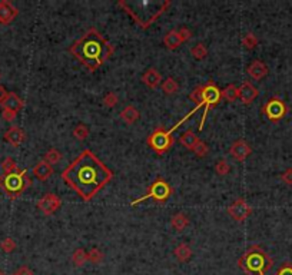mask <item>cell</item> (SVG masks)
Masks as SVG:
<instances>
[{"instance_id": "obj_1", "label": "cell", "mask_w": 292, "mask_h": 275, "mask_svg": "<svg viewBox=\"0 0 292 275\" xmlns=\"http://www.w3.org/2000/svg\"><path fill=\"white\" fill-rule=\"evenodd\" d=\"M112 178L113 172L91 149L82 151L62 172L66 185L86 202L92 201Z\"/></svg>"}, {"instance_id": "obj_2", "label": "cell", "mask_w": 292, "mask_h": 275, "mask_svg": "<svg viewBox=\"0 0 292 275\" xmlns=\"http://www.w3.org/2000/svg\"><path fill=\"white\" fill-rule=\"evenodd\" d=\"M69 52L75 59H77L85 67H88L89 72L93 73L113 55L115 48L100 34L97 29L91 28L69 48Z\"/></svg>"}, {"instance_id": "obj_3", "label": "cell", "mask_w": 292, "mask_h": 275, "mask_svg": "<svg viewBox=\"0 0 292 275\" xmlns=\"http://www.w3.org/2000/svg\"><path fill=\"white\" fill-rule=\"evenodd\" d=\"M118 6L123 9L135 23L142 29H149L158 17H161L166 9L170 6V0H140V1H128L119 0Z\"/></svg>"}, {"instance_id": "obj_4", "label": "cell", "mask_w": 292, "mask_h": 275, "mask_svg": "<svg viewBox=\"0 0 292 275\" xmlns=\"http://www.w3.org/2000/svg\"><path fill=\"white\" fill-rule=\"evenodd\" d=\"M272 265L274 259L260 245L249 246L238 259V267L245 273V275H266Z\"/></svg>"}, {"instance_id": "obj_5", "label": "cell", "mask_w": 292, "mask_h": 275, "mask_svg": "<svg viewBox=\"0 0 292 275\" xmlns=\"http://www.w3.org/2000/svg\"><path fill=\"white\" fill-rule=\"evenodd\" d=\"M31 185L32 179L28 175V169H19L13 174L0 175V188L12 201L17 199Z\"/></svg>"}, {"instance_id": "obj_6", "label": "cell", "mask_w": 292, "mask_h": 275, "mask_svg": "<svg viewBox=\"0 0 292 275\" xmlns=\"http://www.w3.org/2000/svg\"><path fill=\"white\" fill-rule=\"evenodd\" d=\"M200 106H195V109H192L184 119H181L179 122L176 123L175 126H172V129H169V130H166L165 128L162 126H159L158 129H155L148 138H146V144L155 151V152L158 153V155H163V153H166L170 148H172V145H173V138H172V133L178 129V126H181L182 123L185 122L191 115H194L195 112L199 109Z\"/></svg>"}, {"instance_id": "obj_7", "label": "cell", "mask_w": 292, "mask_h": 275, "mask_svg": "<svg viewBox=\"0 0 292 275\" xmlns=\"http://www.w3.org/2000/svg\"><path fill=\"white\" fill-rule=\"evenodd\" d=\"M173 194V189H172V186L169 185V183L166 182L163 178H156L154 183H151L149 185V188H148V191H146V194L143 195V196H140L139 199H135L130 205L132 207H135V205H138V204H140V202H143V201H146V199H154V201H156V202H166L169 198H170V195Z\"/></svg>"}, {"instance_id": "obj_8", "label": "cell", "mask_w": 292, "mask_h": 275, "mask_svg": "<svg viewBox=\"0 0 292 275\" xmlns=\"http://www.w3.org/2000/svg\"><path fill=\"white\" fill-rule=\"evenodd\" d=\"M221 91L219 88L214 83V82H206L203 85V100H202V106H205L203 109V115H202V119L199 122V130L203 129V125H205V121H206V116L209 113V111L212 108H215L219 100H221Z\"/></svg>"}, {"instance_id": "obj_9", "label": "cell", "mask_w": 292, "mask_h": 275, "mask_svg": "<svg viewBox=\"0 0 292 275\" xmlns=\"http://www.w3.org/2000/svg\"><path fill=\"white\" fill-rule=\"evenodd\" d=\"M262 113L266 116L268 121H271V122H279L288 113V106H287V103L282 99L274 96V97L268 99L263 103Z\"/></svg>"}, {"instance_id": "obj_10", "label": "cell", "mask_w": 292, "mask_h": 275, "mask_svg": "<svg viewBox=\"0 0 292 275\" xmlns=\"http://www.w3.org/2000/svg\"><path fill=\"white\" fill-rule=\"evenodd\" d=\"M37 210L40 212H43V215H53L55 212H58L62 207V199L56 195V194H52V192H47L45 194L36 204Z\"/></svg>"}, {"instance_id": "obj_11", "label": "cell", "mask_w": 292, "mask_h": 275, "mask_svg": "<svg viewBox=\"0 0 292 275\" xmlns=\"http://www.w3.org/2000/svg\"><path fill=\"white\" fill-rule=\"evenodd\" d=\"M228 214L233 221L244 222L246 218H249V215L252 214V208L244 198H239L228 207Z\"/></svg>"}, {"instance_id": "obj_12", "label": "cell", "mask_w": 292, "mask_h": 275, "mask_svg": "<svg viewBox=\"0 0 292 275\" xmlns=\"http://www.w3.org/2000/svg\"><path fill=\"white\" fill-rule=\"evenodd\" d=\"M229 153H231V156H232L233 159L242 162V161H245V159L252 153V148L249 146V144H248L246 141L238 139V141H235V142L231 145Z\"/></svg>"}, {"instance_id": "obj_13", "label": "cell", "mask_w": 292, "mask_h": 275, "mask_svg": "<svg viewBox=\"0 0 292 275\" xmlns=\"http://www.w3.org/2000/svg\"><path fill=\"white\" fill-rule=\"evenodd\" d=\"M19 15V10L16 6H13L9 0H1L0 1V23L1 25H9L12 23Z\"/></svg>"}, {"instance_id": "obj_14", "label": "cell", "mask_w": 292, "mask_h": 275, "mask_svg": "<svg viewBox=\"0 0 292 275\" xmlns=\"http://www.w3.org/2000/svg\"><path fill=\"white\" fill-rule=\"evenodd\" d=\"M258 93H260L258 89L251 82L246 81L238 88V99H241V102L244 105H249L258 97Z\"/></svg>"}, {"instance_id": "obj_15", "label": "cell", "mask_w": 292, "mask_h": 275, "mask_svg": "<svg viewBox=\"0 0 292 275\" xmlns=\"http://www.w3.org/2000/svg\"><path fill=\"white\" fill-rule=\"evenodd\" d=\"M4 141L7 144H10L12 146L17 148L20 146L25 141H26V133L22 128L19 126H12L4 132Z\"/></svg>"}, {"instance_id": "obj_16", "label": "cell", "mask_w": 292, "mask_h": 275, "mask_svg": "<svg viewBox=\"0 0 292 275\" xmlns=\"http://www.w3.org/2000/svg\"><path fill=\"white\" fill-rule=\"evenodd\" d=\"M142 82L151 88V89H156L161 83H162V75L155 69V67H149L143 75H142Z\"/></svg>"}, {"instance_id": "obj_17", "label": "cell", "mask_w": 292, "mask_h": 275, "mask_svg": "<svg viewBox=\"0 0 292 275\" xmlns=\"http://www.w3.org/2000/svg\"><path fill=\"white\" fill-rule=\"evenodd\" d=\"M33 175L39 179V181H46V179H49L50 177H52V174H53V166L52 165H49L46 161H39L34 166H33L32 169Z\"/></svg>"}, {"instance_id": "obj_18", "label": "cell", "mask_w": 292, "mask_h": 275, "mask_svg": "<svg viewBox=\"0 0 292 275\" xmlns=\"http://www.w3.org/2000/svg\"><path fill=\"white\" fill-rule=\"evenodd\" d=\"M23 106H25V102L15 92H9L6 99L1 102V109H9V111L17 112V113L20 109H23Z\"/></svg>"}, {"instance_id": "obj_19", "label": "cell", "mask_w": 292, "mask_h": 275, "mask_svg": "<svg viewBox=\"0 0 292 275\" xmlns=\"http://www.w3.org/2000/svg\"><path fill=\"white\" fill-rule=\"evenodd\" d=\"M248 75L252 78V79H255V81H261V79H263L266 75H268V72H269V69H268V66L263 63L262 61H254L249 66H248Z\"/></svg>"}, {"instance_id": "obj_20", "label": "cell", "mask_w": 292, "mask_h": 275, "mask_svg": "<svg viewBox=\"0 0 292 275\" xmlns=\"http://www.w3.org/2000/svg\"><path fill=\"white\" fill-rule=\"evenodd\" d=\"M182 39L178 31H169L163 36V45L169 49V50H176L181 45H182Z\"/></svg>"}, {"instance_id": "obj_21", "label": "cell", "mask_w": 292, "mask_h": 275, "mask_svg": "<svg viewBox=\"0 0 292 275\" xmlns=\"http://www.w3.org/2000/svg\"><path fill=\"white\" fill-rule=\"evenodd\" d=\"M139 118H140V112L133 105L125 106L123 111L121 112V119L128 125H133L136 121H139Z\"/></svg>"}, {"instance_id": "obj_22", "label": "cell", "mask_w": 292, "mask_h": 275, "mask_svg": "<svg viewBox=\"0 0 292 275\" xmlns=\"http://www.w3.org/2000/svg\"><path fill=\"white\" fill-rule=\"evenodd\" d=\"M173 255L179 262H188L192 257V248L188 244L182 243L173 249Z\"/></svg>"}, {"instance_id": "obj_23", "label": "cell", "mask_w": 292, "mask_h": 275, "mask_svg": "<svg viewBox=\"0 0 292 275\" xmlns=\"http://www.w3.org/2000/svg\"><path fill=\"white\" fill-rule=\"evenodd\" d=\"M170 225H172V228H173L175 231L182 232V231H185L186 226L189 225V218L184 214V212H176V214L170 218Z\"/></svg>"}, {"instance_id": "obj_24", "label": "cell", "mask_w": 292, "mask_h": 275, "mask_svg": "<svg viewBox=\"0 0 292 275\" xmlns=\"http://www.w3.org/2000/svg\"><path fill=\"white\" fill-rule=\"evenodd\" d=\"M198 141H199V138L195 135V132L192 129H188L186 132H184L182 135H181V138H179V142H181V145L182 146H185L186 149H189V151H192L195 148V145L198 144Z\"/></svg>"}, {"instance_id": "obj_25", "label": "cell", "mask_w": 292, "mask_h": 275, "mask_svg": "<svg viewBox=\"0 0 292 275\" xmlns=\"http://www.w3.org/2000/svg\"><path fill=\"white\" fill-rule=\"evenodd\" d=\"M88 261H89V259H88V252H86L83 248H77V249L73 251L72 262H73L75 267H79V268H80V267H83Z\"/></svg>"}, {"instance_id": "obj_26", "label": "cell", "mask_w": 292, "mask_h": 275, "mask_svg": "<svg viewBox=\"0 0 292 275\" xmlns=\"http://www.w3.org/2000/svg\"><path fill=\"white\" fill-rule=\"evenodd\" d=\"M161 86H162V91L165 95H175L178 92V89H179L178 82L173 78H170V76L163 81L162 83H161Z\"/></svg>"}, {"instance_id": "obj_27", "label": "cell", "mask_w": 292, "mask_h": 275, "mask_svg": "<svg viewBox=\"0 0 292 275\" xmlns=\"http://www.w3.org/2000/svg\"><path fill=\"white\" fill-rule=\"evenodd\" d=\"M43 161H46L49 165H56V163H59L61 161H62V153L59 152L56 148H50L47 152L45 153V156H43Z\"/></svg>"}, {"instance_id": "obj_28", "label": "cell", "mask_w": 292, "mask_h": 275, "mask_svg": "<svg viewBox=\"0 0 292 275\" xmlns=\"http://www.w3.org/2000/svg\"><path fill=\"white\" fill-rule=\"evenodd\" d=\"M258 37L252 33V32H248L244 37H242V46L248 50H252L258 46Z\"/></svg>"}, {"instance_id": "obj_29", "label": "cell", "mask_w": 292, "mask_h": 275, "mask_svg": "<svg viewBox=\"0 0 292 275\" xmlns=\"http://www.w3.org/2000/svg\"><path fill=\"white\" fill-rule=\"evenodd\" d=\"M1 169H3V174H4V175L13 174V172H16V171H19L16 161H15L13 158H10V156H7V158L3 159V162H1Z\"/></svg>"}, {"instance_id": "obj_30", "label": "cell", "mask_w": 292, "mask_h": 275, "mask_svg": "<svg viewBox=\"0 0 292 275\" xmlns=\"http://www.w3.org/2000/svg\"><path fill=\"white\" fill-rule=\"evenodd\" d=\"M191 55L194 56L196 61H202L208 56V48L203 43H196L194 48L191 49Z\"/></svg>"}, {"instance_id": "obj_31", "label": "cell", "mask_w": 292, "mask_h": 275, "mask_svg": "<svg viewBox=\"0 0 292 275\" xmlns=\"http://www.w3.org/2000/svg\"><path fill=\"white\" fill-rule=\"evenodd\" d=\"M221 96L228 102H235L238 99V88L233 83H231L224 91H221Z\"/></svg>"}, {"instance_id": "obj_32", "label": "cell", "mask_w": 292, "mask_h": 275, "mask_svg": "<svg viewBox=\"0 0 292 275\" xmlns=\"http://www.w3.org/2000/svg\"><path fill=\"white\" fill-rule=\"evenodd\" d=\"M88 259L92 262V264H100L103 259H105V254L96 248V246H93V248H91L89 249V252H88Z\"/></svg>"}, {"instance_id": "obj_33", "label": "cell", "mask_w": 292, "mask_h": 275, "mask_svg": "<svg viewBox=\"0 0 292 275\" xmlns=\"http://www.w3.org/2000/svg\"><path fill=\"white\" fill-rule=\"evenodd\" d=\"M73 136L79 141H85L89 136V128L85 123H79L77 126H75L73 129Z\"/></svg>"}, {"instance_id": "obj_34", "label": "cell", "mask_w": 292, "mask_h": 275, "mask_svg": "<svg viewBox=\"0 0 292 275\" xmlns=\"http://www.w3.org/2000/svg\"><path fill=\"white\" fill-rule=\"evenodd\" d=\"M189 99L196 103V106H202V100H203V85L196 86L194 91L189 93Z\"/></svg>"}, {"instance_id": "obj_35", "label": "cell", "mask_w": 292, "mask_h": 275, "mask_svg": "<svg viewBox=\"0 0 292 275\" xmlns=\"http://www.w3.org/2000/svg\"><path fill=\"white\" fill-rule=\"evenodd\" d=\"M194 153L198 156V158H205L208 153H209V146H208V144L206 142H203V141H198V144L195 145V148L192 149Z\"/></svg>"}, {"instance_id": "obj_36", "label": "cell", "mask_w": 292, "mask_h": 275, "mask_svg": "<svg viewBox=\"0 0 292 275\" xmlns=\"http://www.w3.org/2000/svg\"><path fill=\"white\" fill-rule=\"evenodd\" d=\"M102 102H103V105L106 108H115L118 105V102H119V97H118V95L115 92H109V93H106L103 96Z\"/></svg>"}, {"instance_id": "obj_37", "label": "cell", "mask_w": 292, "mask_h": 275, "mask_svg": "<svg viewBox=\"0 0 292 275\" xmlns=\"http://www.w3.org/2000/svg\"><path fill=\"white\" fill-rule=\"evenodd\" d=\"M231 171V166L225 159H219L216 163H215V172L219 175V177H227Z\"/></svg>"}, {"instance_id": "obj_38", "label": "cell", "mask_w": 292, "mask_h": 275, "mask_svg": "<svg viewBox=\"0 0 292 275\" xmlns=\"http://www.w3.org/2000/svg\"><path fill=\"white\" fill-rule=\"evenodd\" d=\"M16 243H15V240L13 238H10V237H7V238H4L1 243H0V248H1V251L3 252H6V254H12L15 249H16Z\"/></svg>"}, {"instance_id": "obj_39", "label": "cell", "mask_w": 292, "mask_h": 275, "mask_svg": "<svg viewBox=\"0 0 292 275\" xmlns=\"http://www.w3.org/2000/svg\"><path fill=\"white\" fill-rule=\"evenodd\" d=\"M1 118H3L6 122H13V121L17 118V112L9 111V109H1Z\"/></svg>"}, {"instance_id": "obj_40", "label": "cell", "mask_w": 292, "mask_h": 275, "mask_svg": "<svg viewBox=\"0 0 292 275\" xmlns=\"http://www.w3.org/2000/svg\"><path fill=\"white\" fill-rule=\"evenodd\" d=\"M275 275H292V264L291 262H284Z\"/></svg>"}, {"instance_id": "obj_41", "label": "cell", "mask_w": 292, "mask_h": 275, "mask_svg": "<svg viewBox=\"0 0 292 275\" xmlns=\"http://www.w3.org/2000/svg\"><path fill=\"white\" fill-rule=\"evenodd\" d=\"M281 179H282V182L287 183V185H292V168H288V169H285L284 172H282V175H281Z\"/></svg>"}, {"instance_id": "obj_42", "label": "cell", "mask_w": 292, "mask_h": 275, "mask_svg": "<svg viewBox=\"0 0 292 275\" xmlns=\"http://www.w3.org/2000/svg\"><path fill=\"white\" fill-rule=\"evenodd\" d=\"M178 32H179V34H181L182 42H188V40L192 37V32L189 31L188 28H181Z\"/></svg>"}, {"instance_id": "obj_43", "label": "cell", "mask_w": 292, "mask_h": 275, "mask_svg": "<svg viewBox=\"0 0 292 275\" xmlns=\"http://www.w3.org/2000/svg\"><path fill=\"white\" fill-rule=\"evenodd\" d=\"M15 274L16 275H34L32 270L29 268V267H26V265H23V267H20L17 271H15Z\"/></svg>"}, {"instance_id": "obj_44", "label": "cell", "mask_w": 292, "mask_h": 275, "mask_svg": "<svg viewBox=\"0 0 292 275\" xmlns=\"http://www.w3.org/2000/svg\"><path fill=\"white\" fill-rule=\"evenodd\" d=\"M7 93H9V92L4 89V86H3V85H0V105H1V102L6 99Z\"/></svg>"}, {"instance_id": "obj_45", "label": "cell", "mask_w": 292, "mask_h": 275, "mask_svg": "<svg viewBox=\"0 0 292 275\" xmlns=\"http://www.w3.org/2000/svg\"><path fill=\"white\" fill-rule=\"evenodd\" d=\"M0 275H4V273H3V271H1V270H0Z\"/></svg>"}, {"instance_id": "obj_46", "label": "cell", "mask_w": 292, "mask_h": 275, "mask_svg": "<svg viewBox=\"0 0 292 275\" xmlns=\"http://www.w3.org/2000/svg\"><path fill=\"white\" fill-rule=\"evenodd\" d=\"M12 275H16V274H15V273H13V274H12Z\"/></svg>"}]
</instances>
